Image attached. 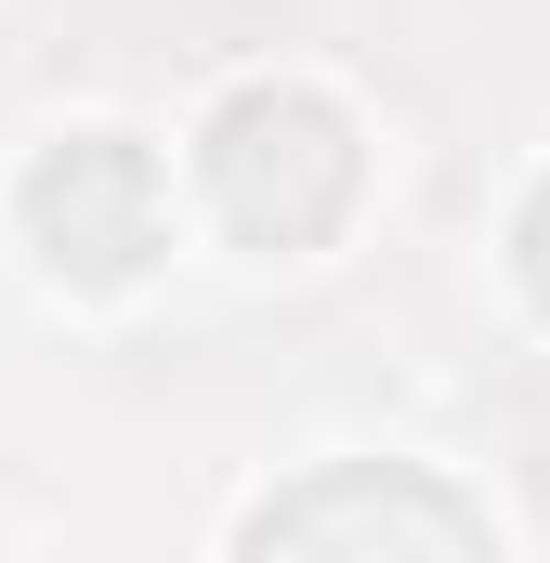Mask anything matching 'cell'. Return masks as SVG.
I'll return each instance as SVG.
<instances>
[{"mask_svg": "<svg viewBox=\"0 0 550 563\" xmlns=\"http://www.w3.org/2000/svg\"><path fill=\"white\" fill-rule=\"evenodd\" d=\"M13 210H26V236H40V263L66 288H132L157 263V236H170V197H157V157L132 132H66L26 157V184H13Z\"/></svg>", "mask_w": 550, "mask_h": 563, "instance_id": "7a4b0ae2", "label": "cell"}, {"mask_svg": "<svg viewBox=\"0 0 550 563\" xmlns=\"http://www.w3.org/2000/svg\"><path fill=\"white\" fill-rule=\"evenodd\" d=\"M197 170H210V197H223V223H237L250 250H328L341 210H354V170H367V157H354V119H341L328 92L250 79V92H223Z\"/></svg>", "mask_w": 550, "mask_h": 563, "instance_id": "6da1fadb", "label": "cell"}, {"mask_svg": "<svg viewBox=\"0 0 550 563\" xmlns=\"http://www.w3.org/2000/svg\"><path fill=\"white\" fill-rule=\"evenodd\" d=\"M512 250H525V288H538V301H550V184H538V197H525V223H512Z\"/></svg>", "mask_w": 550, "mask_h": 563, "instance_id": "277c9868", "label": "cell"}, {"mask_svg": "<svg viewBox=\"0 0 550 563\" xmlns=\"http://www.w3.org/2000/svg\"><path fill=\"white\" fill-rule=\"evenodd\" d=\"M485 551V511H459L446 485H407V472H328L301 498H263L237 525V551Z\"/></svg>", "mask_w": 550, "mask_h": 563, "instance_id": "3957f363", "label": "cell"}]
</instances>
